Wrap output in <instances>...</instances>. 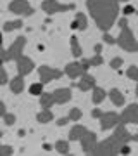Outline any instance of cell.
<instances>
[{"label":"cell","mask_w":138,"mask_h":156,"mask_svg":"<svg viewBox=\"0 0 138 156\" xmlns=\"http://www.w3.org/2000/svg\"><path fill=\"white\" fill-rule=\"evenodd\" d=\"M86 5L97 26L104 33H107L119 14V2L117 0H86Z\"/></svg>","instance_id":"obj_1"},{"label":"cell","mask_w":138,"mask_h":156,"mask_svg":"<svg viewBox=\"0 0 138 156\" xmlns=\"http://www.w3.org/2000/svg\"><path fill=\"white\" fill-rule=\"evenodd\" d=\"M119 28H121V33H119V37L116 38V44L119 45L123 50H126V52H138V42L135 40L131 30L128 28L126 17L119 19Z\"/></svg>","instance_id":"obj_2"},{"label":"cell","mask_w":138,"mask_h":156,"mask_svg":"<svg viewBox=\"0 0 138 156\" xmlns=\"http://www.w3.org/2000/svg\"><path fill=\"white\" fill-rule=\"evenodd\" d=\"M121 146H123V142H119V140L112 135V137L102 140V142H99V144L95 146V149H93L92 154H97V156H114V154H119Z\"/></svg>","instance_id":"obj_3"},{"label":"cell","mask_w":138,"mask_h":156,"mask_svg":"<svg viewBox=\"0 0 138 156\" xmlns=\"http://www.w3.org/2000/svg\"><path fill=\"white\" fill-rule=\"evenodd\" d=\"M42 9H43L47 14H55V12H66L74 9V4H61L57 0H43L42 2Z\"/></svg>","instance_id":"obj_4"},{"label":"cell","mask_w":138,"mask_h":156,"mask_svg":"<svg viewBox=\"0 0 138 156\" xmlns=\"http://www.w3.org/2000/svg\"><path fill=\"white\" fill-rule=\"evenodd\" d=\"M90 62L88 59H83L81 62H69L66 66V75L69 78H78V76H83L85 73H86V69H88Z\"/></svg>","instance_id":"obj_5"},{"label":"cell","mask_w":138,"mask_h":156,"mask_svg":"<svg viewBox=\"0 0 138 156\" xmlns=\"http://www.w3.org/2000/svg\"><path fill=\"white\" fill-rule=\"evenodd\" d=\"M24 44H26V38H24V37H17V38L12 42V45L9 47V50H7V61H12V59L17 61V59H21Z\"/></svg>","instance_id":"obj_6"},{"label":"cell","mask_w":138,"mask_h":156,"mask_svg":"<svg viewBox=\"0 0 138 156\" xmlns=\"http://www.w3.org/2000/svg\"><path fill=\"white\" fill-rule=\"evenodd\" d=\"M9 11L14 14H22V16H31L35 12L28 0H12L9 4Z\"/></svg>","instance_id":"obj_7"},{"label":"cell","mask_w":138,"mask_h":156,"mask_svg":"<svg viewBox=\"0 0 138 156\" xmlns=\"http://www.w3.org/2000/svg\"><path fill=\"white\" fill-rule=\"evenodd\" d=\"M38 73H40V82H42L43 85L49 83V82H52V80H55V78L62 76L61 69H54V68H49V66H40Z\"/></svg>","instance_id":"obj_8"},{"label":"cell","mask_w":138,"mask_h":156,"mask_svg":"<svg viewBox=\"0 0 138 156\" xmlns=\"http://www.w3.org/2000/svg\"><path fill=\"white\" fill-rule=\"evenodd\" d=\"M121 122V116L116 115V113H102L100 116V125H102V130H110V128H116V125Z\"/></svg>","instance_id":"obj_9"},{"label":"cell","mask_w":138,"mask_h":156,"mask_svg":"<svg viewBox=\"0 0 138 156\" xmlns=\"http://www.w3.org/2000/svg\"><path fill=\"white\" fill-rule=\"evenodd\" d=\"M81 147H83V151L85 153H93V149H95V146H97V135L93 134V132H90V130H86L85 134L81 135Z\"/></svg>","instance_id":"obj_10"},{"label":"cell","mask_w":138,"mask_h":156,"mask_svg":"<svg viewBox=\"0 0 138 156\" xmlns=\"http://www.w3.org/2000/svg\"><path fill=\"white\" fill-rule=\"evenodd\" d=\"M121 123H136L138 125V104H130V106L121 113Z\"/></svg>","instance_id":"obj_11"},{"label":"cell","mask_w":138,"mask_h":156,"mask_svg":"<svg viewBox=\"0 0 138 156\" xmlns=\"http://www.w3.org/2000/svg\"><path fill=\"white\" fill-rule=\"evenodd\" d=\"M114 137H116L119 142H123V144H128L130 140H135V135H131L130 132L126 130V127H124V123H117L116 125V132H114Z\"/></svg>","instance_id":"obj_12"},{"label":"cell","mask_w":138,"mask_h":156,"mask_svg":"<svg viewBox=\"0 0 138 156\" xmlns=\"http://www.w3.org/2000/svg\"><path fill=\"white\" fill-rule=\"evenodd\" d=\"M52 95H54V99H55V104H66L72 97L71 89H57L52 92Z\"/></svg>","instance_id":"obj_13"},{"label":"cell","mask_w":138,"mask_h":156,"mask_svg":"<svg viewBox=\"0 0 138 156\" xmlns=\"http://www.w3.org/2000/svg\"><path fill=\"white\" fill-rule=\"evenodd\" d=\"M35 68V62L33 59H29V57H21V59H17V69H19V75H28V73H31Z\"/></svg>","instance_id":"obj_14"},{"label":"cell","mask_w":138,"mask_h":156,"mask_svg":"<svg viewBox=\"0 0 138 156\" xmlns=\"http://www.w3.org/2000/svg\"><path fill=\"white\" fill-rule=\"evenodd\" d=\"M76 87L79 90H83V92H86V90H90V89L95 87V78L92 76V75H86V73H85V75L81 76V80L76 83Z\"/></svg>","instance_id":"obj_15"},{"label":"cell","mask_w":138,"mask_h":156,"mask_svg":"<svg viewBox=\"0 0 138 156\" xmlns=\"http://www.w3.org/2000/svg\"><path fill=\"white\" fill-rule=\"evenodd\" d=\"M71 28L72 30H86L88 28V21H86V17H85V14H81V12H78L76 14V21L71 23Z\"/></svg>","instance_id":"obj_16"},{"label":"cell","mask_w":138,"mask_h":156,"mask_svg":"<svg viewBox=\"0 0 138 156\" xmlns=\"http://www.w3.org/2000/svg\"><path fill=\"white\" fill-rule=\"evenodd\" d=\"M52 104H55V99L52 94H47V92H42L40 95V106L43 108V109H50Z\"/></svg>","instance_id":"obj_17"},{"label":"cell","mask_w":138,"mask_h":156,"mask_svg":"<svg viewBox=\"0 0 138 156\" xmlns=\"http://www.w3.org/2000/svg\"><path fill=\"white\" fill-rule=\"evenodd\" d=\"M22 89H24V78H22V75H17L11 82V90L14 94H19V92H22Z\"/></svg>","instance_id":"obj_18"},{"label":"cell","mask_w":138,"mask_h":156,"mask_svg":"<svg viewBox=\"0 0 138 156\" xmlns=\"http://www.w3.org/2000/svg\"><path fill=\"white\" fill-rule=\"evenodd\" d=\"M109 97H110V101H112V102H114L116 106H123V104H124V95L121 94V90H117V89H110Z\"/></svg>","instance_id":"obj_19"},{"label":"cell","mask_w":138,"mask_h":156,"mask_svg":"<svg viewBox=\"0 0 138 156\" xmlns=\"http://www.w3.org/2000/svg\"><path fill=\"white\" fill-rule=\"evenodd\" d=\"M86 132V128L83 127V125H74L71 128V132H69V140H78L81 139V135Z\"/></svg>","instance_id":"obj_20"},{"label":"cell","mask_w":138,"mask_h":156,"mask_svg":"<svg viewBox=\"0 0 138 156\" xmlns=\"http://www.w3.org/2000/svg\"><path fill=\"white\" fill-rule=\"evenodd\" d=\"M104 99H105V90L100 89V87H93V97H92V101H93L95 104H100Z\"/></svg>","instance_id":"obj_21"},{"label":"cell","mask_w":138,"mask_h":156,"mask_svg":"<svg viewBox=\"0 0 138 156\" xmlns=\"http://www.w3.org/2000/svg\"><path fill=\"white\" fill-rule=\"evenodd\" d=\"M52 118H54V115H52L49 109H43V111H40L38 115H36V120H38L40 123H49V122H52Z\"/></svg>","instance_id":"obj_22"},{"label":"cell","mask_w":138,"mask_h":156,"mask_svg":"<svg viewBox=\"0 0 138 156\" xmlns=\"http://www.w3.org/2000/svg\"><path fill=\"white\" fill-rule=\"evenodd\" d=\"M55 149L59 151L61 154H67L69 153V142L67 140H57L55 142Z\"/></svg>","instance_id":"obj_23"},{"label":"cell","mask_w":138,"mask_h":156,"mask_svg":"<svg viewBox=\"0 0 138 156\" xmlns=\"http://www.w3.org/2000/svg\"><path fill=\"white\" fill-rule=\"evenodd\" d=\"M71 50H72V56L74 57H81V47L78 44L76 37H71Z\"/></svg>","instance_id":"obj_24"},{"label":"cell","mask_w":138,"mask_h":156,"mask_svg":"<svg viewBox=\"0 0 138 156\" xmlns=\"http://www.w3.org/2000/svg\"><path fill=\"white\" fill-rule=\"evenodd\" d=\"M22 26V21L21 19H16V21H9L4 24V30L5 31H12V30H17V28H21Z\"/></svg>","instance_id":"obj_25"},{"label":"cell","mask_w":138,"mask_h":156,"mask_svg":"<svg viewBox=\"0 0 138 156\" xmlns=\"http://www.w3.org/2000/svg\"><path fill=\"white\" fill-rule=\"evenodd\" d=\"M126 75L131 78V80L138 82V68H136V66H130V68L126 69Z\"/></svg>","instance_id":"obj_26"},{"label":"cell","mask_w":138,"mask_h":156,"mask_svg":"<svg viewBox=\"0 0 138 156\" xmlns=\"http://www.w3.org/2000/svg\"><path fill=\"white\" fill-rule=\"evenodd\" d=\"M79 118H81V111H79L78 108H72L71 111H69V120H71V122H78Z\"/></svg>","instance_id":"obj_27"},{"label":"cell","mask_w":138,"mask_h":156,"mask_svg":"<svg viewBox=\"0 0 138 156\" xmlns=\"http://www.w3.org/2000/svg\"><path fill=\"white\" fill-rule=\"evenodd\" d=\"M42 87H43V83L40 82V83H33L31 87H29V92L33 95H42Z\"/></svg>","instance_id":"obj_28"},{"label":"cell","mask_w":138,"mask_h":156,"mask_svg":"<svg viewBox=\"0 0 138 156\" xmlns=\"http://www.w3.org/2000/svg\"><path fill=\"white\" fill-rule=\"evenodd\" d=\"M14 151H12L11 146H0V156H11Z\"/></svg>","instance_id":"obj_29"},{"label":"cell","mask_w":138,"mask_h":156,"mask_svg":"<svg viewBox=\"0 0 138 156\" xmlns=\"http://www.w3.org/2000/svg\"><path fill=\"white\" fill-rule=\"evenodd\" d=\"M88 62H90V66H100L104 61H102L100 56H95V57H92V59H88Z\"/></svg>","instance_id":"obj_30"},{"label":"cell","mask_w":138,"mask_h":156,"mask_svg":"<svg viewBox=\"0 0 138 156\" xmlns=\"http://www.w3.org/2000/svg\"><path fill=\"white\" fill-rule=\"evenodd\" d=\"M4 120H5V125H14L16 116H14V115H11V113H5V115H4Z\"/></svg>","instance_id":"obj_31"},{"label":"cell","mask_w":138,"mask_h":156,"mask_svg":"<svg viewBox=\"0 0 138 156\" xmlns=\"http://www.w3.org/2000/svg\"><path fill=\"white\" fill-rule=\"evenodd\" d=\"M121 64H123V59H121V57H114V59L110 61V68H114V69H117Z\"/></svg>","instance_id":"obj_32"},{"label":"cell","mask_w":138,"mask_h":156,"mask_svg":"<svg viewBox=\"0 0 138 156\" xmlns=\"http://www.w3.org/2000/svg\"><path fill=\"white\" fill-rule=\"evenodd\" d=\"M4 83H7V73L4 68L0 66V85H4Z\"/></svg>","instance_id":"obj_33"},{"label":"cell","mask_w":138,"mask_h":156,"mask_svg":"<svg viewBox=\"0 0 138 156\" xmlns=\"http://www.w3.org/2000/svg\"><path fill=\"white\" fill-rule=\"evenodd\" d=\"M7 61V50L2 49V45H0V66H2V62Z\"/></svg>","instance_id":"obj_34"},{"label":"cell","mask_w":138,"mask_h":156,"mask_svg":"<svg viewBox=\"0 0 138 156\" xmlns=\"http://www.w3.org/2000/svg\"><path fill=\"white\" fill-rule=\"evenodd\" d=\"M104 42H107V44H116V38H112V37H110L109 33H104Z\"/></svg>","instance_id":"obj_35"},{"label":"cell","mask_w":138,"mask_h":156,"mask_svg":"<svg viewBox=\"0 0 138 156\" xmlns=\"http://www.w3.org/2000/svg\"><path fill=\"white\" fill-rule=\"evenodd\" d=\"M119 154H130V147H128V144H123V146H121Z\"/></svg>","instance_id":"obj_36"},{"label":"cell","mask_w":138,"mask_h":156,"mask_svg":"<svg viewBox=\"0 0 138 156\" xmlns=\"http://www.w3.org/2000/svg\"><path fill=\"white\" fill-rule=\"evenodd\" d=\"M66 123H69V116H67V118H61V120H57V125H61V127H62V125H66Z\"/></svg>","instance_id":"obj_37"},{"label":"cell","mask_w":138,"mask_h":156,"mask_svg":"<svg viewBox=\"0 0 138 156\" xmlns=\"http://www.w3.org/2000/svg\"><path fill=\"white\" fill-rule=\"evenodd\" d=\"M92 116H93V118H100V116H102V111H100V109H93V111H92Z\"/></svg>","instance_id":"obj_38"},{"label":"cell","mask_w":138,"mask_h":156,"mask_svg":"<svg viewBox=\"0 0 138 156\" xmlns=\"http://www.w3.org/2000/svg\"><path fill=\"white\" fill-rule=\"evenodd\" d=\"M4 115H5V104L0 101V116H4Z\"/></svg>","instance_id":"obj_39"},{"label":"cell","mask_w":138,"mask_h":156,"mask_svg":"<svg viewBox=\"0 0 138 156\" xmlns=\"http://www.w3.org/2000/svg\"><path fill=\"white\" fill-rule=\"evenodd\" d=\"M131 12H135V9H133L131 5H126V7H124V14H131Z\"/></svg>","instance_id":"obj_40"},{"label":"cell","mask_w":138,"mask_h":156,"mask_svg":"<svg viewBox=\"0 0 138 156\" xmlns=\"http://www.w3.org/2000/svg\"><path fill=\"white\" fill-rule=\"evenodd\" d=\"M100 52H102V45H100V44H97V45H95V54L99 56Z\"/></svg>","instance_id":"obj_41"},{"label":"cell","mask_w":138,"mask_h":156,"mask_svg":"<svg viewBox=\"0 0 138 156\" xmlns=\"http://www.w3.org/2000/svg\"><path fill=\"white\" fill-rule=\"evenodd\" d=\"M135 94H136V97H138V83H136V90H135Z\"/></svg>","instance_id":"obj_42"},{"label":"cell","mask_w":138,"mask_h":156,"mask_svg":"<svg viewBox=\"0 0 138 156\" xmlns=\"http://www.w3.org/2000/svg\"><path fill=\"white\" fill-rule=\"evenodd\" d=\"M0 45H2V33H0Z\"/></svg>","instance_id":"obj_43"},{"label":"cell","mask_w":138,"mask_h":156,"mask_svg":"<svg viewBox=\"0 0 138 156\" xmlns=\"http://www.w3.org/2000/svg\"><path fill=\"white\" fill-rule=\"evenodd\" d=\"M2 135H4V132H2V130H0V137H2Z\"/></svg>","instance_id":"obj_44"},{"label":"cell","mask_w":138,"mask_h":156,"mask_svg":"<svg viewBox=\"0 0 138 156\" xmlns=\"http://www.w3.org/2000/svg\"><path fill=\"white\" fill-rule=\"evenodd\" d=\"M117 2H119V0H117ZM123 2H128V0H123Z\"/></svg>","instance_id":"obj_45"}]
</instances>
